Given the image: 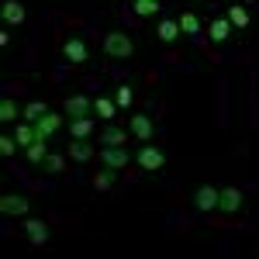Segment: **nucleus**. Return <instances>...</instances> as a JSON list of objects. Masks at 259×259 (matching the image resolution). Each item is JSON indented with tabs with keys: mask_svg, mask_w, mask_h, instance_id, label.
<instances>
[{
	"mask_svg": "<svg viewBox=\"0 0 259 259\" xmlns=\"http://www.w3.org/2000/svg\"><path fill=\"white\" fill-rule=\"evenodd\" d=\"M242 204H245V194H242L239 187H225L218 194V211H225V214H239Z\"/></svg>",
	"mask_w": 259,
	"mask_h": 259,
	"instance_id": "nucleus-5",
	"label": "nucleus"
},
{
	"mask_svg": "<svg viewBox=\"0 0 259 259\" xmlns=\"http://www.w3.org/2000/svg\"><path fill=\"white\" fill-rule=\"evenodd\" d=\"M0 18H4V24L18 28V24H24L28 11H24V4H21V0H4V4H0Z\"/></svg>",
	"mask_w": 259,
	"mask_h": 259,
	"instance_id": "nucleus-8",
	"label": "nucleus"
},
{
	"mask_svg": "<svg viewBox=\"0 0 259 259\" xmlns=\"http://www.w3.org/2000/svg\"><path fill=\"white\" fill-rule=\"evenodd\" d=\"M45 111H49V104H45V100H31V104H24V121H31V124H35Z\"/></svg>",
	"mask_w": 259,
	"mask_h": 259,
	"instance_id": "nucleus-26",
	"label": "nucleus"
},
{
	"mask_svg": "<svg viewBox=\"0 0 259 259\" xmlns=\"http://www.w3.org/2000/svg\"><path fill=\"white\" fill-rule=\"evenodd\" d=\"M180 31L190 35V38H197V35H200V18L194 14V11H183V14H180Z\"/></svg>",
	"mask_w": 259,
	"mask_h": 259,
	"instance_id": "nucleus-20",
	"label": "nucleus"
},
{
	"mask_svg": "<svg viewBox=\"0 0 259 259\" xmlns=\"http://www.w3.org/2000/svg\"><path fill=\"white\" fill-rule=\"evenodd\" d=\"M128 128H132V135H135V139H142V142H149L152 135H156V124H152V118H149V114H132Z\"/></svg>",
	"mask_w": 259,
	"mask_h": 259,
	"instance_id": "nucleus-10",
	"label": "nucleus"
},
{
	"mask_svg": "<svg viewBox=\"0 0 259 259\" xmlns=\"http://www.w3.org/2000/svg\"><path fill=\"white\" fill-rule=\"evenodd\" d=\"M156 35H159V41H162V45H173V41H177L180 35H183V31H180V21H173V18H162L159 24H156Z\"/></svg>",
	"mask_w": 259,
	"mask_h": 259,
	"instance_id": "nucleus-13",
	"label": "nucleus"
},
{
	"mask_svg": "<svg viewBox=\"0 0 259 259\" xmlns=\"http://www.w3.org/2000/svg\"><path fill=\"white\" fill-rule=\"evenodd\" d=\"M121 107L114 104V97H97L94 100V114L97 118H104V121H114V114H118Z\"/></svg>",
	"mask_w": 259,
	"mask_h": 259,
	"instance_id": "nucleus-17",
	"label": "nucleus"
},
{
	"mask_svg": "<svg viewBox=\"0 0 259 259\" xmlns=\"http://www.w3.org/2000/svg\"><path fill=\"white\" fill-rule=\"evenodd\" d=\"M249 4H259V0H249Z\"/></svg>",
	"mask_w": 259,
	"mask_h": 259,
	"instance_id": "nucleus-30",
	"label": "nucleus"
},
{
	"mask_svg": "<svg viewBox=\"0 0 259 259\" xmlns=\"http://www.w3.org/2000/svg\"><path fill=\"white\" fill-rule=\"evenodd\" d=\"M94 111V100L87 97V94H73V97H66V118H87Z\"/></svg>",
	"mask_w": 259,
	"mask_h": 259,
	"instance_id": "nucleus-9",
	"label": "nucleus"
},
{
	"mask_svg": "<svg viewBox=\"0 0 259 259\" xmlns=\"http://www.w3.org/2000/svg\"><path fill=\"white\" fill-rule=\"evenodd\" d=\"M100 162H104L107 169H114V173H118V169H124V166L132 162V156H128V149H124V145H104V149H100Z\"/></svg>",
	"mask_w": 259,
	"mask_h": 259,
	"instance_id": "nucleus-4",
	"label": "nucleus"
},
{
	"mask_svg": "<svg viewBox=\"0 0 259 259\" xmlns=\"http://www.w3.org/2000/svg\"><path fill=\"white\" fill-rule=\"evenodd\" d=\"M41 169H45L49 177H56V173H62V169H66V159H62L59 152H49V156H45V162H41Z\"/></svg>",
	"mask_w": 259,
	"mask_h": 259,
	"instance_id": "nucleus-24",
	"label": "nucleus"
},
{
	"mask_svg": "<svg viewBox=\"0 0 259 259\" xmlns=\"http://www.w3.org/2000/svg\"><path fill=\"white\" fill-rule=\"evenodd\" d=\"M135 159H139V166H142V169H149V173H156V169H162V166H166V152H162L159 145H152V142H145V145L139 149V156H135Z\"/></svg>",
	"mask_w": 259,
	"mask_h": 259,
	"instance_id": "nucleus-3",
	"label": "nucleus"
},
{
	"mask_svg": "<svg viewBox=\"0 0 259 259\" xmlns=\"http://www.w3.org/2000/svg\"><path fill=\"white\" fill-rule=\"evenodd\" d=\"M100 142H104V145H124V132H121L118 124H107V128L100 132Z\"/></svg>",
	"mask_w": 259,
	"mask_h": 259,
	"instance_id": "nucleus-25",
	"label": "nucleus"
},
{
	"mask_svg": "<svg viewBox=\"0 0 259 259\" xmlns=\"http://www.w3.org/2000/svg\"><path fill=\"white\" fill-rule=\"evenodd\" d=\"M0 211L7 218H28L31 214V197L28 194H4L0 197Z\"/></svg>",
	"mask_w": 259,
	"mask_h": 259,
	"instance_id": "nucleus-2",
	"label": "nucleus"
},
{
	"mask_svg": "<svg viewBox=\"0 0 259 259\" xmlns=\"http://www.w3.org/2000/svg\"><path fill=\"white\" fill-rule=\"evenodd\" d=\"M225 18L232 21V28H249V11H245V7H242V4H232V7H228V14H225Z\"/></svg>",
	"mask_w": 259,
	"mask_h": 259,
	"instance_id": "nucleus-22",
	"label": "nucleus"
},
{
	"mask_svg": "<svg viewBox=\"0 0 259 259\" xmlns=\"http://www.w3.org/2000/svg\"><path fill=\"white\" fill-rule=\"evenodd\" d=\"M24 152H28V159L35 162V166H41V162H45V156H49V139H41V135H38V139L24 149Z\"/></svg>",
	"mask_w": 259,
	"mask_h": 259,
	"instance_id": "nucleus-19",
	"label": "nucleus"
},
{
	"mask_svg": "<svg viewBox=\"0 0 259 259\" xmlns=\"http://www.w3.org/2000/svg\"><path fill=\"white\" fill-rule=\"evenodd\" d=\"M14 139H18L21 149H28L31 142L38 139V132H35V124H31V121H18V128H14Z\"/></svg>",
	"mask_w": 259,
	"mask_h": 259,
	"instance_id": "nucleus-18",
	"label": "nucleus"
},
{
	"mask_svg": "<svg viewBox=\"0 0 259 259\" xmlns=\"http://www.w3.org/2000/svg\"><path fill=\"white\" fill-rule=\"evenodd\" d=\"M14 152H18V139H11V135H0V156H7V159H11Z\"/></svg>",
	"mask_w": 259,
	"mask_h": 259,
	"instance_id": "nucleus-29",
	"label": "nucleus"
},
{
	"mask_svg": "<svg viewBox=\"0 0 259 259\" xmlns=\"http://www.w3.org/2000/svg\"><path fill=\"white\" fill-rule=\"evenodd\" d=\"M94 187H97V190H111V187H114V169L104 166L100 173H94Z\"/></svg>",
	"mask_w": 259,
	"mask_h": 259,
	"instance_id": "nucleus-27",
	"label": "nucleus"
},
{
	"mask_svg": "<svg viewBox=\"0 0 259 259\" xmlns=\"http://www.w3.org/2000/svg\"><path fill=\"white\" fill-rule=\"evenodd\" d=\"M62 56H66L69 62H76V66H80V62L90 59V49H87V41H83L80 35H73V38L62 41Z\"/></svg>",
	"mask_w": 259,
	"mask_h": 259,
	"instance_id": "nucleus-7",
	"label": "nucleus"
},
{
	"mask_svg": "<svg viewBox=\"0 0 259 259\" xmlns=\"http://www.w3.org/2000/svg\"><path fill=\"white\" fill-rule=\"evenodd\" d=\"M132 11L139 18H152V14H159V0H132Z\"/></svg>",
	"mask_w": 259,
	"mask_h": 259,
	"instance_id": "nucleus-23",
	"label": "nucleus"
},
{
	"mask_svg": "<svg viewBox=\"0 0 259 259\" xmlns=\"http://www.w3.org/2000/svg\"><path fill=\"white\" fill-rule=\"evenodd\" d=\"M228 4H232V0H228Z\"/></svg>",
	"mask_w": 259,
	"mask_h": 259,
	"instance_id": "nucleus-31",
	"label": "nucleus"
},
{
	"mask_svg": "<svg viewBox=\"0 0 259 259\" xmlns=\"http://www.w3.org/2000/svg\"><path fill=\"white\" fill-rule=\"evenodd\" d=\"M69 135L73 139H90L94 135V118H69Z\"/></svg>",
	"mask_w": 259,
	"mask_h": 259,
	"instance_id": "nucleus-16",
	"label": "nucleus"
},
{
	"mask_svg": "<svg viewBox=\"0 0 259 259\" xmlns=\"http://www.w3.org/2000/svg\"><path fill=\"white\" fill-rule=\"evenodd\" d=\"M114 104H118L121 111H124V107H132V87H124V83H121L118 90H114Z\"/></svg>",
	"mask_w": 259,
	"mask_h": 259,
	"instance_id": "nucleus-28",
	"label": "nucleus"
},
{
	"mask_svg": "<svg viewBox=\"0 0 259 259\" xmlns=\"http://www.w3.org/2000/svg\"><path fill=\"white\" fill-rule=\"evenodd\" d=\"M24 235H28V242H31V245H45V242H49V235H52V232H49V221L31 218V214H28V218H24Z\"/></svg>",
	"mask_w": 259,
	"mask_h": 259,
	"instance_id": "nucleus-6",
	"label": "nucleus"
},
{
	"mask_svg": "<svg viewBox=\"0 0 259 259\" xmlns=\"http://www.w3.org/2000/svg\"><path fill=\"white\" fill-rule=\"evenodd\" d=\"M59 128H62V114H59V111H45V114H41V118L35 121V132H38L41 139H49V135H56Z\"/></svg>",
	"mask_w": 259,
	"mask_h": 259,
	"instance_id": "nucleus-12",
	"label": "nucleus"
},
{
	"mask_svg": "<svg viewBox=\"0 0 259 259\" xmlns=\"http://www.w3.org/2000/svg\"><path fill=\"white\" fill-rule=\"evenodd\" d=\"M21 114H24V107H18V104H14L11 97H4V100H0V121H4V124L18 121Z\"/></svg>",
	"mask_w": 259,
	"mask_h": 259,
	"instance_id": "nucleus-21",
	"label": "nucleus"
},
{
	"mask_svg": "<svg viewBox=\"0 0 259 259\" xmlns=\"http://www.w3.org/2000/svg\"><path fill=\"white\" fill-rule=\"evenodd\" d=\"M228 35H232V21H228V18H214L211 24H207V38H211V41H218V45H221V41H228Z\"/></svg>",
	"mask_w": 259,
	"mask_h": 259,
	"instance_id": "nucleus-15",
	"label": "nucleus"
},
{
	"mask_svg": "<svg viewBox=\"0 0 259 259\" xmlns=\"http://www.w3.org/2000/svg\"><path fill=\"white\" fill-rule=\"evenodd\" d=\"M69 159L73 162H90L94 159V145L87 139H73L69 142Z\"/></svg>",
	"mask_w": 259,
	"mask_h": 259,
	"instance_id": "nucleus-14",
	"label": "nucleus"
},
{
	"mask_svg": "<svg viewBox=\"0 0 259 259\" xmlns=\"http://www.w3.org/2000/svg\"><path fill=\"white\" fill-rule=\"evenodd\" d=\"M104 56L114 59V62H128L135 56L132 35H124V31H107V35H104Z\"/></svg>",
	"mask_w": 259,
	"mask_h": 259,
	"instance_id": "nucleus-1",
	"label": "nucleus"
},
{
	"mask_svg": "<svg viewBox=\"0 0 259 259\" xmlns=\"http://www.w3.org/2000/svg\"><path fill=\"white\" fill-rule=\"evenodd\" d=\"M218 187H211V183H204L197 187V194H194V204H197V211H214L218 207Z\"/></svg>",
	"mask_w": 259,
	"mask_h": 259,
	"instance_id": "nucleus-11",
	"label": "nucleus"
}]
</instances>
